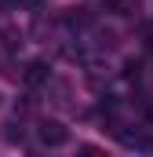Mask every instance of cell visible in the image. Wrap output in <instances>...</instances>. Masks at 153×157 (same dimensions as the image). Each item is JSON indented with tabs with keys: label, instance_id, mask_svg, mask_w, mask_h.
I'll list each match as a JSON object with an SVG mask.
<instances>
[{
	"label": "cell",
	"instance_id": "1",
	"mask_svg": "<svg viewBox=\"0 0 153 157\" xmlns=\"http://www.w3.org/2000/svg\"><path fill=\"white\" fill-rule=\"evenodd\" d=\"M40 143H44V146H66V143H69V132H66L58 121H44V124H40Z\"/></svg>",
	"mask_w": 153,
	"mask_h": 157
},
{
	"label": "cell",
	"instance_id": "2",
	"mask_svg": "<svg viewBox=\"0 0 153 157\" xmlns=\"http://www.w3.org/2000/svg\"><path fill=\"white\" fill-rule=\"evenodd\" d=\"M22 80H26L29 88H40V84L47 80V62H40V59L26 62V70H22Z\"/></svg>",
	"mask_w": 153,
	"mask_h": 157
},
{
	"label": "cell",
	"instance_id": "3",
	"mask_svg": "<svg viewBox=\"0 0 153 157\" xmlns=\"http://www.w3.org/2000/svg\"><path fill=\"white\" fill-rule=\"evenodd\" d=\"M110 7H113L117 15H128V7H131V4H128V0H110Z\"/></svg>",
	"mask_w": 153,
	"mask_h": 157
},
{
	"label": "cell",
	"instance_id": "4",
	"mask_svg": "<svg viewBox=\"0 0 153 157\" xmlns=\"http://www.w3.org/2000/svg\"><path fill=\"white\" fill-rule=\"evenodd\" d=\"M146 106V117H150V124H153V102H142Z\"/></svg>",
	"mask_w": 153,
	"mask_h": 157
}]
</instances>
